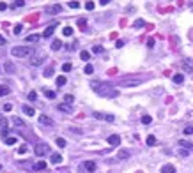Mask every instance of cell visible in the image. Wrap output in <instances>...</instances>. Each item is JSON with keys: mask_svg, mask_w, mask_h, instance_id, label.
Masks as SVG:
<instances>
[{"mask_svg": "<svg viewBox=\"0 0 193 173\" xmlns=\"http://www.w3.org/2000/svg\"><path fill=\"white\" fill-rule=\"evenodd\" d=\"M115 46H117V48H122V46H124V41H117Z\"/></svg>", "mask_w": 193, "mask_h": 173, "instance_id": "obj_52", "label": "cell"}, {"mask_svg": "<svg viewBox=\"0 0 193 173\" xmlns=\"http://www.w3.org/2000/svg\"><path fill=\"white\" fill-rule=\"evenodd\" d=\"M92 117H94V118H98V120L115 122V117H113V115H105V113H99V111H94V113H92Z\"/></svg>", "mask_w": 193, "mask_h": 173, "instance_id": "obj_6", "label": "cell"}, {"mask_svg": "<svg viewBox=\"0 0 193 173\" xmlns=\"http://www.w3.org/2000/svg\"><path fill=\"white\" fill-rule=\"evenodd\" d=\"M90 88H92L96 94H99V95H110V97L117 95V92L113 90V87H112L110 83H106V81L92 80V81H90Z\"/></svg>", "mask_w": 193, "mask_h": 173, "instance_id": "obj_1", "label": "cell"}, {"mask_svg": "<svg viewBox=\"0 0 193 173\" xmlns=\"http://www.w3.org/2000/svg\"><path fill=\"white\" fill-rule=\"evenodd\" d=\"M46 168V163L44 161H39V163H35V166H34V170H37V172H41V170H44Z\"/></svg>", "mask_w": 193, "mask_h": 173, "instance_id": "obj_23", "label": "cell"}, {"mask_svg": "<svg viewBox=\"0 0 193 173\" xmlns=\"http://www.w3.org/2000/svg\"><path fill=\"white\" fill-rule=\"evenodd\" d=\"M27 97H28V101H35V99H37V94H35V92H34V90H30V92H28V95H27Z\"/></svg>", "mask_w": 193, "mask_h": 173, "instance_id": "obj_36", "label": "cell"}, {"mask_svg": "<svg viewBox=\"0 0 193 173\" xmlns=\"http://www.w3.org/2000/svg\"><path fill=\"white\" fill-rule=\"evenodd\" d=\"M7 94H11L9 87H5V85H0V97H2V95H7Z\"/></svg>", "mask_w": 193, "mask_h": 173, "instance_id": "obj_25", "label": "cell"}, {"mask_svg": "<svg viewBox=\"0 0 193 173\" xmlns=\"http://www.w3.org/2000/svg\"><path fill=\"white\" fill-rule=\"evenodd\" d=\"M73 101H74V97H73V94H66V95H64V103H66V104H71Z\"/></svg>", "mask_w": 193, "mask_h": 173, "instance_id": "obj_26", "label": "cell"}, {"mask_svg": "<svg viewBox=\"0 0 193 173\" xmlns=\"http://www.w3.org/2000/svg\"><path fill=\"white\" fill-rule=\"evenodd\" d=\"M140 122H142V124H144V126H149V124H151V122H153V118H151V117H149V115H144V117H142V120H140Z\"/></svg>", "mask_w": 193, "mask_h": 173, "instance_id": "obj_27", "label": "cell"}, {"mask_svg": "<svg viewBox=\"0 0 193 173\" xmlns=\"http://www.w3.org/2000/svg\"><path fill=\"white\" fill-rule=\"evenodd\" d=\"M67 5H69L71 9H78V7H80V4H78V2H69Z\"/></svg>", "mask_w": 193, "mask_h": 173, "instance_id": "obj_46", "label": "cell"}, {"mask_svg": "<svg viewBox=\"0 0 193 173\" xmlns=\"http://www.w3.org/2000/svg\"><path fill=\"white\" fill-rule=\"evenodd\" d=\"M44 95H46L48 99H55V97H57V94H55L53 90H44Z\"/></svg>", "mask_w": 193, "mask_h": 173, "instance_id": "obj_30", "label": "cell"}, {"mask_svg": "<svg viewBox=\"0 0 193 173\" xmlns=\"http://www.w3.org/2000/svg\"><path fill=\"white\" fill-rule=\"evenodd\" d=\"M129 150H126V149H121L119 152H117V159L119 161H124V159H129Z\"/></svg>", "mask_w": 193, "mask_h": 173, "instance_id": "obj_10", "label": "cell"}, {"mask_svg": "<svg viewBox=\"0 0 193 173\" xmlns=\"http://www.w3.org/2000/svg\"><path fill=\"white\" fill-rule=\"evenodd\" d=\"M57 145L59 147H66V140L64 138H57Z\"/></svg>", "mask_w": 193, "mask_h": 173, "instance_id": "obj_45", "label": "cell"}, {"mask_svg": "<svg viewBox=\"0 0 193 173\" xmlns=\"http://www.w3.org/2000/svg\"><path fill=\"white\" fill-rule=\"evenodd\" d=\"M27 149H28V147H27L25 143H23V145H20V149H18V154H25V152H27Z\"/></svg>", "mask_w": 193, "mask_h": 173, "instance_id": "obj_43", "label": "cell"}, {"mask_svg": "<svg viewBox=\"0 0 193 173\" xmlns=\"http://www.w3.org/2000/svg\"><path fill=\"white\" fill-rule=\"evenodd\" d=\"M11 55L16 57V58H23V57L32 55V50H30L28 46H14V48L11 50Z\"/></svg>", "mask_w": 193, "mask_h": 173, "instance_id": "obj_3", "label": "cell"}, {"mask_svg": "<svg viewBox=\"0 0 193 173\" xmlns=\"http://www.w3.org/2000/svg\"><path fill=\"white\" fill-rule=\"evenodd\" d=\"M5 71H7V73H14V65H12L11 62H5Z\"/></svg>", "mask_w": 193, "mask_h": 173, "instance_id": "obj_33", "label": "cell"}, {"mask_svg": "<svg viewBox=\"0 0 193 173\" xmlns=\"http://www.w3.org/2000/svg\"><path fill=\"white\" fill-rule=\"evenodd\" d=\"M21 28H23L21 25H16V27H14V34H20V32H21Z\"/></svg>", "mask_w": 193, "mask_h": 173, "instance_id": "obj_50", "label": "cell"}, {"mask_svg": "<svg viewBox=\"0 0 193 173\" xmlns=\"http://www.w3.org/2000/svg\"><path fill=\"white\" fill-rule=\"evenodd\" d=\"M50 163H53V164H60L62 163V156L60 154H51V157H50Z\"/></svg>", "mask_w": 193, "mask_h": 173, "instance_id": "obj_14", "label": "cell"}, {"mask_svg": "<svg viewBox=\"0 0 193 173\" xmlns=\"http://www.w3.org/2000/svg\"><path fill=\"white\" fill-rule=\"evenodd\" d=\"M59 110L64 111V113H73V106H71V104H66V103L59 104Z\"/></svg>", "mask_w": 193, "mask_h": 173, "instance_id": "obj_12", "label": "cell"}, {"mask_svg": "<svg viewBox=\"0 0 193 173\" xmlns=\"http://www.w3.org/2000/svg\"><path fill=\"white\" fill-rule=\"evenodd\" d=\"M80 58H82V60H85V62H87V60H89V58H90V53H89V51H82V53H80Z\"/></svg>", "mask_w": 193, "mask_h": 173, "instance_id": "obj_31", "label": "cell"}, {"mask_svg": "<svg viewBox=\"0 0 193 173\" xmlns=\"http://www.w3.org/2000/svg\"><path fill=\"white\" fill-rule=\"evenodd\" d=\"M71 69H73V65H71V64H69V62H67V64H64V65H62V71H64V73H69V71H71Z\"/></svg>", "mask_w": 193, "mask_h": 173, "instance_id": "obj_39", "label": "cell"}, {"mask_svg": "<svg viewBox=\"0 0 193 173\" xmlns=\"http://www.w3.org/2000/svg\"><path fill=\"white\" fill-rule=\"evenodd\" d=\"M85 25H87V19H83V18L78 19V27H80V28H85Z\"/></svg>", "mask_w": 193, "mask_h": 173, "instance_id": "obj_44", "label": "cell"}, {"mask_svg": "<svg viewBox=\"0 0 193 173\" xmlns=\"http://www.w3.org/2000/svg\"><path fill=\"white\" fill-rule=\"evenodd\" d=\"M66 81H67V80H66V76H59V78H57V85H59V87H64V85H66Z\"/></svg>", "mask_w": 193, "mask_h": 173, "instance_id": "obj_29", "label": "cell"}, {"mask_svg": "<svg viewBox=\"0 0 193 173\" xmlns=\"http://www.w3.org/2000/svg\"><path fill=\"white\" fill-rule=\"evenodd\" d=\"M62 34H64L66 37H71V35H73V28H71V27H64V28H62Z\"/></svg>", "mask_w": 193, "mask_h": 173, "instance_id": "obj_22", "label": "cell"}, {"mask_svg": "<svg viewBox=\"0 0 193 173\" xmlns=\"http://www.w3.org/2000/svg\"><path fill=\"white\" fill-rule=\"evenodd\" d=\"M55 28H57V25H50L48 28H44V37H50V35H53V32H55Z\"/></svg>", "mask_w": 193, "mask_h": 173, "instance_id": "obj_15", "label": "cell"}, {"mask_svg": "<svg viewBox=\"0 0 193 173\" xmlns=\"http://www.w3.org/2000/svg\"><path fill=\"white\" fill-rule=\"evenodd\" d=\"M0 170H2V164H0Z\"/></svg>", "mask_w": 193, "mask_h": 173, "instance_id": "obj_54", "label": "cell"}, {"mask_svg": "<svg viewBox=\"0 0 193 173\" xmlns=\"http://www.w3.org/2000/svg\"><path fill=\"white\" fill-rule=\"evenodd\" d=\"M12 120H14V126H18V127H25V124H23L18 117H16V118H12Z\"/></svg>", "mask_w": 193, "mask_h": 173, "instance_id": "obj_42", "label": "cell"}, {"mask_svg": "<svg viewBox=\"0 0 193 173\" xmlns=\"http://www.w3.org/2000/svg\"><path fill=\"white\" fill-rule=\"evenodd\" d=\"M4 44H5V39H4V37L0 35V46H4Z\"/></svg>", "mask_w": 193, "mask_h": 173, "instance_id": "obj_53", "label": "cell"}, {"mask_svg": "<svg viewBox=\"0 0 193 173\" xmlns=\"http://www.w3.org/2000/svg\"><path fill=\"white\" fill-rule=\"evenodd\" d=\"M7 126H9V124H7V118H5V117H0V129H2V131H5V129H7Z\"/></svg>", "mask_w": 193, "mask_h": 173, "instance_id": "obj_24", "label": "cell"}, {"mask_svg": "<svg viewBox=\"0 0 193 173\" xmlns=\"http://www.w3.org/2000/svg\"><path fill=\"white\" fill-rule=\"evenodd\" d=\"M23 113H25V115H28V117H34V113H35V111H34V108H32V106H23Z\"/></svg>", "mask_w": 193, "mask_h": 173, "instance_id": "obj_21", "label": "cell"}, {"mask_svg": "<svg viewBox=\"0 0 193 173\" xmlns=\"http://www.w3.org/2000/svg\"><path fill=\"white\" fill-rule=\"evenodd\" d=\"M181 65H183V69H184L186 73H193V60L192 58H184Z\"/></svg>", "mask_w": 193, "mask_h": 173, "instance_id": "obj_8", "label": "cell"}, {"mask_svg": "<svg viewBox=\"0 0 193 173\" xmlns=\"http://www.w3.org/2000/svg\"><path fill=\"white\" fill-rule=\"evenodd\" d=\"M60 48H62V41H60V39H55V41L51 42V50H55V51H59Z\"/></svg>", "mask_w": 193, "mask_h": 173, "instance_id": "obj_18", "label": "cell"}, {"mask_svg": "<svg viewBox=\"0 0 193 173\" xmlns=\"http://www.w3.org/2000/svg\"><path fill=\"white\" fill-rule=\"evenodd\" d=\"M44 60H46V53L44 51H41V50H35L32 55H30V65L32 67H37V65H41V64H44Z\"/></svg>", "mask_w": 193, "mask_h": 173, "instance_id": "obj_2", "label": "cell"}, {"mask_svg": "<svg viewBox=\"0 0 193 173\" xmlns=\"http://www.w3.org/2000/svg\"><path fill=\"white\" fill-rule=\"evenodd\" d=\"M39 122H41L43 126H51V124H53V120H51L48 115H41V117H39Z\"/></svg>", "mask_w": 193, "mask_h": 173, "instance_id": "obj_13", "label": "cell"}, {"mask_svg": "<svg viewBox=\"0 0 193 173\" xmlns=\"http://www.w3.org/2000/svg\"><path fill=\"white\" fill-rule=\"evenodd\" d=\"M25 41H27L28 44L37 42V41H39V35H37V34H30V35H27V37H25Z\"/></svg>", "mask_w": 193, "mask_h": 173, "instance_id": "obj_16", "label": "cell"}, {"mask_svg": "<svg viewBox=\"0 0 193 173\" xmlns=\"http://www.w3.org/2000/svg\"><path fill=\"white\" fill-rule=\"evenodd\" d=\"M184 134H186V136L193 134V126H186V127H184Z\"/></svg>", "mask_w": 193, "mask_h": 173, "instance_id": "obj_37", "label": "cell"}, {"mask_svg": "<svg viewBox=\"0 0 193 173\" xmlns=\"http://www.w3.org/2000/svg\"><path fill=\"white\" fill-rule=\"evenodd\" d=\"M5 145H16V138H14V136L5 138Z\"/></svg>", "mask_w": 193, "mask_h": 173, "instance_id": "obj_32", "label": "cell"}, {"mask_svg": "<svg viewBox=\"0 0 193 173\" xmlns=\"http://www.w3.org/2000/svg\"><path fill=\"white\" fill-rule=\"evenodd\" d=\"M161 173H176V168H174L172 164H165V166L161 168Z\"/></svg>", "mask_w": 193, "mask_h": 173, "instance_id": "obj_20", "label": "cell"}, {"mask_svg": "<svg viewBox=\"0 0 193 173\" xmlns=\"http://www.w3.org/2000/svg\"><path fill=\"white\" fill-rule=\"evenodd\" d=\"M179 145H181V147H186V149H193V143L192 141H186V140H181Z\"/></svg>", "mask_w": 193, "mask_h": 173, "instance_id": "obj_28", "label": "cell"}, {"mask_svg": "<svg viewBox=\"0 0 193 173\" xmlns=\"http://www.w3.org/2000/svg\"><path fill=\"white\" fill-rule=\"evenodd\" d=\"M154 42H156V41H154L153 37H151V39H147V48H154Z\"/></svg>", "mask_w": 193, "mask_h": 173, "instance_id": "obj_48", "label": "cell"}, {"mask_svg": "<svg viewBox=\"0 0 193 173\" xmlns=\"http://www.w3.org/2000/svg\"><path fill=\"white\" fill-rule=\"evenodd\" d=\"M144 80L142 78H124L122 81H121V85L122 87H137V85H140Z\"/></svg>", "mask_w": 193, "mask_h": 173, "instance_id": "obj_4", "label": "cell"}, {"mask_svg": "<svg viewBox=\"0 0 193 173\" xmlns=\"http://www.w3.org/2000/svg\"><path fill=\"white\" fill-rule=\"evenodd\" d=\"M50 76H53V67L44 69V78H50Z\"/></svg>", "mask_w": 193, "mask_h": 173, "instance_id": "obj_35", "label": "cell"}, {"mask_svg": "<svg viewBox=\"0 0 193 173\" xmlns=\"http://www.w3.org/2000/svg\"><path fill=\"white\" fill-rule=\"evenodd\" d=\"M96 168H98V166H96V163H94V161H85V163H83V168H82V170H83V172L92 173V172H96Z\"/></svg>", "mask_w": 193, "mask_h": 173, "instance_id": "obj_7", "label": "cell"}, {"mask_svg": "<svg viewBox=\"0 0 193 173\" xmlns=\"http://www.w3.org/2000/svg\"><path fill=\"white\" fill-rule=\"evenodd\" d=\"M108 143L113 145V147H117V145L121 143V136H119V134H112V136H108Z\"/></svg>", "mask_w": 193, "mask_h": 173, "instance_id": "obj_11", "label": "cell"}, {"mask_svg": "<svg viewBox=\"0 0 193 173\" xmlns=\"http://www.w3.org/2000/svg\"><path fill=\"white\" fill-rule=\"evenodd\" d=\"M2 110H4V111H11V110H12V104H11V103H5V104L2 106Z\"/></svg>", "mask_w": 193, "mask_h": 173, "instance_id": "obj_41", "label": "cell"}, {"mask_svg": "<svg viewBox=\"0 0 193 173\" xmlns=\"http://www.w3.org/2000/svg\"><path fill=\"white\" fill-rule=\"evenodd\" d=\"M135 27H137V28H140V27H144V19H137V23H135Z\"/></svg>", "mask_w": 193, "mask_h": 173, "instance_id": "obj_49", "label": "cell"}, {"mask_svg": "<svg viewBox=\"0 0 193 173\" xmlns=\"http://www.w3.org/2000/svg\"><path fill=\"white\" fill-rule=\"evenodd\" d=\"M60 11H62L60 4H55V5H50V7H46V12H48V14H59Z\"/></svg>", "mask_w": 193, "mask_h": 173, "instance_id": "obj_9", "label": "cell"}, {"mask_svg": "<svg viewBox=\"0 0 193 173\" xmlns=\"http://www.w3.org/2000/svg\"><path fill=\"white\" fill-rule=\"evenodd\" d=\"M23 5H25V2H23V0H20V2H14V4H12V9L16 11L18 7H23Z\"/></svg>", "mask_w": 193, "mask_h": 173, "instance_id": "obj_38", "label": "cell"}, {"mask_svg": "<svg viewBox=\"0 0 193 173\" xmlns=\"http://www.w3.org/2000/svg\"><path fill=\"white\" fill-rule=\"evenodd\" d=\"M92 51H94V53H103V46H99V44H96V46L92 48Z\"/></svg>", "mask_w": 193, "mask_h": 173, "instance_id": "obj_40", "label": "cell"}, {"mask_svg": "<svg viewBox=\"0 0 193 173\" xmlns=\"http://www.w3.org/2000/svg\"><path fill=\"white\" fill-rule=\"evenodd\" d=\"M85 9H87V11H92V9H94V2H87V4H85Z\"/></svg>", "mask_w": 193, "mask_h": 173, "instance_id": "obj_47", "label": "cell"}, {"mask_svg": "<svg viewBox=\"0 0 193 173\" xmlns=\"http://www.w3.org/2000/svg\"><path fill=\"white\" fill-rule=\"evenodd\" d=\"M7 9V4L5 2H0V11H5Z\"/></svg>", "mask_w": 193, "mask_h": 173, "instance_id": "obj_51", "label": "cell"}, {"mask_svg": "<svg viewBox=\"0 0 193 173\" xmlns=\"http://www.w3.org/2000/svg\"><path fill=\"white\" fill-rule=\"evenodd\" d=\"M48 150H50V147H48L46 143H37V145H35V149H34L35 156H39V157H43L44 154H48Z\"/></svg>", "mask_w": 193, "mask_h": 173, "instance_id": "obj_5", "label": "cell"}, {"mask_svg": "<svg viewBox=\"0 0 193 173\" xmlns=\"http://www.w3.org/2000/svg\"><path fill=\"white\" fill-rule=\"evenodd\" d=\"M83 71H85V74H92V73H94V67H92V65H90V64H87V65H85V69H83Z\"/></svg>", "mask_w": 193, "mask_h": 173, "instance_id": "obj_34", "label": "cell"}, {"mask_svg": "<svg viewBox=\"0 0 193 173\" xmlns=\"http://www.w3.org/2000/svg\"><path fill=\"white\" fill-rule=\"evenodd\" d=\"M156 143H158L156 136H154V134H149V136H147V145H149V147H154Z\"/></svg>", "mask_w": 193, "mask_h": 173, "instance_id": "obj_19", "label": "cell"}, {"mask_svg": "<svg viewBox=\"0 0 193 173\" xmlns=\"http://www.w3.org/2000/svg\"><path fill=\"white\" fill-rule=\"evenodd\" d=\"M172 80H174V83H177V85H181V83L184 81V76H183L181 73H177V74H174V76H172Z\"/></svg>", "mask_w": 193, "mask_h": 173, "instance_id": "obj_17", "label": "cell"}]
</instances>
